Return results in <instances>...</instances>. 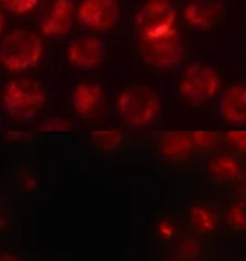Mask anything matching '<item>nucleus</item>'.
I'll return each mask as SVG.
<instances>
[{
    "mask_svg": "<svg viewBox=\"0 0 246 261\" xmlns=\"http://www.w3.org/2000/svg\"><path fill=\"white\" fill-rule=\"evenodd\" d=\"M44 57V41L30 30H12L0 44V63L11 73H22L35 68Z\"/></svg>",
    "mask_w": 246,
    "mask_h": 261,
    "instance_id": "nucleus-1",
    "label": "nucleus"
},
{
    "mask_svg": "<svg viewBox=\"0 0 246 261\" xmlns=\"http://www.w3.org/2000/svg\"><path fill=\"white\" fill-rule=\"evenodd\" d=\"M46 104V92L37 80L16 77L2 91V107L9 118L18 122L36 117Z\"/></svg>",
    "mask_w": 246,
    "mask_h": 261,
    "instance_id": "nucleus-2",
    "label": "nucleus"
},
{
    "mask_svg": "<svg viewBox=\"0 0 246 261\" xmlns=\"http://www.w3.org/2000/svg\"><path fill=\"white\" fill-rule=\"evenodd\" d=\"M115 109L127 125L142 128L159 117L162 102L154 89L146 85H131L118 94Z\"/></svg>",
    "mask_w": 246,
    "mask_h": 261,
    "instance_id": "nucleus-3",
    "label": "nucleus"
},
{
    "mask_svg": "<svg viewBox=\"0 0 246 261\" xmlns=\"http://www.w3.org/2000/svg\"><path fill=\"white\" fill-rule=\"evenodd\" d=\"M222 80L212 65L194 63L181 76L178 91L183 101L192 107H200L214 99L220 91Z\"/></svg>",
    "mask_w": 246,
    "mask_h": 261,
    "instance_id": "nucleus-4",
    "label": "nucleus"
},
{
    "mask_svg": "<svg viewBox=\"0 0 246 261\" xmlns=\"http://www.w3.org/2000/svg\"><path fill=\"white\" fill-rule=\"evenodd\" d=\"M139 50L145 63L158 69H172L185 59V44L178 30L154 37H140Z\"/></svg>",
    "mask_w": 246,
    "mask_h": 261,
    "instance_id": "nucleus-5",
    "label": "nucleus"
},
{
    "mask_svg": "<svg viewBox=\"0 0 246 261\" xmlns=\"http://www.w3.org/2000/svg\"><path fill=\"white\" fill-rule=\"evenodd\" d=\"M139 37H154L177 30L178 13L170 0H146L135 16Z\"/></svg>",
    "mask_w": 246,
    "mask_h": 261,
    "instance_id": "nucleus-6",
    "label": "nucleus"
},
{
    "mask_svg": "<svg viewBox=\"0 0 246 261\" xmlns=\"http://www.w3.org/2000/svg\"><path fill=\"white\" fill-rule=\"evenodd\" d=\"M77 22L91 32H107L117 26L120 18L118 0H80Z\"/></svg>",
    "mask_w": 246,
    "mask_h": 261,
    "instance_id": "nucleus-7",
    "label": "nucleus"
},
{
    "mask_svg": "<svg viewBox=\"0 0 246 261\" xmlns=\"http://www.w3.org/2000/svg\"><path fill=\"white\" fill-rule=\"evenodd\" d=\"M76 9L73 0H52L40 18V35L50 39L67 36L77 22Z\"/></svg>",
    "mask_w": 246,
    "mask_h": 261,
    "instance_id": "nucleus-8",
    "label": "nucleus"
},
{
    "mask_svg": "<svg viewBox=\"0 0 246 261\" xmlns=\"http://www.w3.org/2000/svg\"><path fill=\"white\" fill-rule=\"evenodd\" d=\"M66 57L73 68L91 71L104 62L105 44L95 35H82L69 42Z\"/></svg>",
    "mask_w": 246,
    "mask_h": 261,
    "instance_id": "nucleus-9",
    "label": "nucleus"
},
{
    "mask_svg": "<svg viewBox=\"0 0 246 261\" xmlns=\"http://www.w3.org/2000/svg\"><path fill=\"white\" fill-rule=\"evenodd\" d=\"M223 12L220 0H189L182 9V18L191 29L208 31L217 26Z\"/></svg>",
    "mask_w": 246,
    "mask_h": 261,
    "instance_id": "nucleus-10",
    "label": "nucleus"
},
{
    "mask_svg": "<svg viewBox=\"0 0 246 261\" xmlns=\"http://www.w3.org/2000/svg\"><path fill=\"white\" fill-rule=\"evenodd\" d=\"M71 104L79 117L85 119L97 117L104 109V89L96 82H80L72 91Z\"/></svg>",
    "mask_w": 246,
    "mask_h": 261,
    "instance_id": "nucleus-11",
    "label": "nucleus"
},
{
    "mask_svg": "<svg viewBox=\"0 0 246 261\" xmlns=\"http://www.w3.org/2000/svg\"><path fill=\"white\" fill-rule=\"evenodd\" d=\"M218 109L226 123L233 127H246V85L227 87L220 95Z\"/></svg>",
    "mask_w": 246,
    "mask_h": 261,
    "instance_id": "nucleus-12",
    "label": "nucleus"
},
{
    "mask_svg": "<svg viewBox=\"0 0 246 261\" xmlns=\"http://www.w3.org/2000/svg\"><path fill=\"white\" fill-rule=\"evenodd\" d=\"M158 151L168 162H185L195 151L191 134L178 129L165 130L158 139Z\"/></svg>",
    "mask_w": 246,
    "mask_h": 261,
    "instance_id": "nucleus-13",
    "label": "nucleus"
},
{
    "mask_svg": "<svg viewBox=\"0 0 246 261\" xmlns=\"http://www.w3.org/2000/svg\"><path fill=\"white\" fill-rule=\"evenodd\" d=\"M208 172L217 182L236 183V180L242 174L243 169L233 155L218 154L209 162Z\"/></svg>",
    "mask_w": 246,
    "mask_h": 261,
    "instance_id": "nucleus-14",
    "label": "nucleus"
},
{
    "mask_svg": "<svg viewBox=\"0 0 246 261\" xmlns=\"http://www.w3.org/2000/svg\"><path fill=\"white\" fill-rule=\"evenodd\" d=\"M91 142L97 150L103 152H112L119 149L125 141V135L119 128L102 127L91 134Z\"/></svg>",
    "mask_w": 246,
    "mask_h": 261,
    "instance_id": "nucleus-15",
    "label": "nucleus"
},
{
    "mask_svg": "<svg viewBox=\"0 0 246 261\" xmlns=\"http://www.w3.org/2000/svg\"><path fill=\"white\" fill-rule=\"evenodd\" d=\"M190 224L195 230L200 233H210L217 228L218 215L208 205H194L190 209Z\"/></svg>",
    "mask_w": 246,
    "mask_h": 261,
    "instance_id": "nucleus-16",
    "label": "nucleus"
},
{
    "mask_svg": "<svg viewBox=\"0 0 246 261\" xmlns=\"http://www.w3.org/2000/svg\"><path fill=\"white\" fill-rule=\"evenodd\" d=\"M190 134L195 150L199 151H210L217 149L220 144V135L215 130L195 129Z\"/></svg>",
    "mask_w": 246,
    "mask_h": 261,
    "instance_id": "nucleus-17",
    "label": "nucleus"
},
{
    "mask_svg": "<svg viewBox=\"0 0 246 261\" xmlns=\"http://www.w3.org/2000/svg\"><path fill=\"white\" fill-rule=\"evenodd\" d=\"M228 227L237 232H246V200H237L226 213Z\"/></svg>",
    "mask_w": 246,
    "mask_h": 261,
    "instance_id": "nucleus-18",
    "label": "nucleus"
},
{
    "mask_svg": "<svg viewBox=\"0 0 246 261\" xmlns=\"http://www.w3.org/2000/svg\"><path fill=\"white\" fill-rule=\"evenodd\" d=\"M41 0H0L3 12L11 16H27L36 11Z\"/></svg>",
    "mask_w": 246,
    "mask_h": 261,
    "instance_id": "nucleus-19",
    "label": "nucleus"
},
{
    "mask_svg": "<svg viewBox=\"0 0 246 261\" xmlns=\"http://www.w3.org/2000/svg\"><path fill=\"white\" fill-rule=\"evenodd\" d=\"M37 129L40 132H45V134H60V132L64 134V132H69L73 129V124L67 118L53 115V117L45 118L39 124Z\"/></svg>",
    "mask_w": 246,
    "mask_h": 261,
    "instance_id": "nucleus-20",
    "label": "nucleus"
},
{
    "mask_svg": "<svg viewBox=\"0 0 246 261\" xmlns=\"http://www.w3.org/2000/svg\"><path fill=\"white\" fill-rule=\"evenodd\" d=\"M228 146L237 152H246V127H236L225 135Z\"/></svg>",
    "mask_w": 246,
    "mask_h": 261,
    "instance_id": "nucleus-21",
    "label": "nucleus"
},
{
    "mask_svg": "<svg viewBox=\"0 0 246 261\" xmlns=\"http://www.w3.org/2000/svg\"><path fill=\"white\" fill-rule=\"evenodd\" d=\"M200 242L196 240V238L187 237L181 242L180 245V255L182 256L183 258H195L200 253Z\"/></svg>",
    "mask_w": 246,
    "mask_h": 261,
    "instance_id": "nucleus-22",
    "label": "nucleus"
},
{
    "mask_svg": "<svg viewBox=\"0 0 246 261\" xmlns=\"http://www.w3.org/2000/svg\"><path fill=\"white\" fill-rule=\"evenodd\" d=\"M176 232H177V228H176V224L168 218H164V219L159 220L157 224V234L159 236L162 240L169 241L172 240L176 236Z\"/></svg>",
    "mask_w": 246,
    "mask_h": 261,
    "instance_id": "nucleus-23",
    "label": "nucleus"
},
{
    "mask_svg": "<svg viewBox=\"0 0 246 261\" xmlns=\"http://www.w3.org/2000/svg\"><path fill=\"white\" fill-rule=\"evenodd\" d=\"M6 139L12 144H24L27 141H31L32 134L26 129H9L7 130Z\"/></svg>",
    "mask_w": 246,
    "mask_h": 261,
    "instance_id": "nucleus-24",
    "label": "nucleus"
},
{
    "mask_svg": "<svg viewBox=\"0 0 246 261\" xmlns=\"http://www.w3.org/2000/svg\"><path fill=\"white\" fill-rule=\"evenodd\" d=\"M19 186L24 191H34L39 185V179L32 172H22L19 174Z\"/></svg>",
    "mask_w": 246,
    "mask_h": 261,
    "instance_id": "nucleus-25",
    "label": "nucleus"
},
{
    "mask_svg": "<svg viewBox=\"0 0 246 261\" xmlns=\"http://www.w3.org/2000/svg\"><path fill=\"white\" fill-rule=\"evenodd\" d=\"M236 191H237L240 199L246 200V170H243L242 174L240 175L237 180H236Z\"/></svg>",
    "mask_w": 246,
    "mask_h": 261,
    "instance_id": "nucleus-26",
    "label": "nucleus"
},
{
    "mask_svg": "<svg viewBox=\"0 0 246 261\" xmlns=\"http://www.w3.org/2000/svg\"><path fill=\"white\" fill-rule=\"evenodd\" d=\"M6 12H2L0 13V34L4 35V31H6Z\"/></svg>",
    "mask_w": 246,
    "mask_h": 261,
    "instance_id": "nucleus-27",
    "label": "nucleus"
},
{
    "mask_svg": "<svg viewBox=\"0 0 246 261\" xmlns=\"http://www.w3.org/2000/svg\"><path fill=\"white\" fill-rule=\"evenodd\" d=\"M0 261H19L17 256H14L13 253H3L0 256Z\"/></svg>",
    "mask_w": 246,
    "mask_h": 261,
    "instance_id": "nucleus-28",
    "label": "nucleus"
}]
</instances>
